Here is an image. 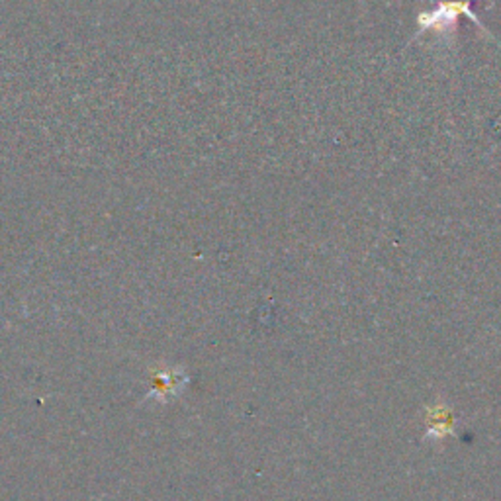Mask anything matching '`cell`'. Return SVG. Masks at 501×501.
<instances>
[{
    "label": "cell",
    "instance_id": "7a4b0ae2",
    "mask_svg": "<svg viewBox=\"0 0 501 501\" xmlns=\"http://www.w3.org/2000/svg\"><path fill=\"white\" fill-rule=\"evenodd\" d=\"M429 431H427V437H433V439H442L453 433V417H451V411L444 408V406H437L433 410H429Z\"/></svg>",
    "mask_w": 501,
    "mask_h": 501
},
{
    "label": "cell",
    "instance_id": "6da1fadb",
    "mask_svg": "<svg viewBox=\"0 0 501 501\" xmlns=\"http://www.w3.org/2000/svg\"><path fill=\"white\" fill-rule=\"evenodd\" d=\"M187 376L183 374L180 368H165V370H157V374L153 376V388L149 392V398H155L159 401H166L169 398H173L175 394H178L183 386L187 384Z\"/></svg>",
    "mask_w": 501,
    "mask_h": 501
}]
</instances>
